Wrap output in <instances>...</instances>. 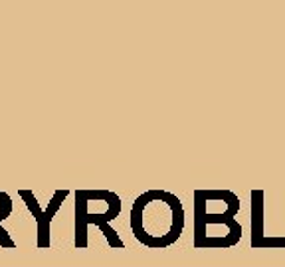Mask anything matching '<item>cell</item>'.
Here are the masks:
<instances>
[{"label": "cell", "mask_w": 285, "mask_h": 267, "mask_svg": "<svg viewBox=\"0 0 285 267\" xmlns=\"http://www.w3.org/2000/svg\"><path fill=\"white\" fill-rule=\"evenodd\" d=\"M131 230L142 246L168 248L184 230V208L175 194L149 190L133 204Z\"/></svg>", "instance_id": "obj_1"}, {"label": "cell", "mask_w": 285, "mask_h": 267, "mask_svg": "<svg viewBox=\"0 0 285 267\" xmlns=\"http://www.w3.org/2000/svg\"><path fill=\"white\" fill-rule=\"evenodd\" d=\"M216 210L206 194H194V246L196 248H230L242 237V226L236 216L240 200L230 190H210Z\"/></svg>", "instance_id": "obj_2"}, {"label": "cell", "mask_w": 285, "mask_h": 267, "mask_svg": "<svg viewBox=\"0 0 285 267\" xmlns=\"http://www.w3.org/2000/svg\"><path fill=\"white\" fill-rule=\"evenodd\" d=\"M20 194L24 196V200H26L28 208H30L32 212L40 214V218H38V231H40V240H38V246H40V248H44V246H50V235H48V231H50V220H52V216L55 214V210H58V208H60V204H62V200L66 198V194H68V192H66V190H58V192H55V196H53V200H52V208L48 210V214L40 212V206H38L36 198H34L30 192L22 190Z\"/></svg>", "instance_id": "obj_3"}]
</instances>
